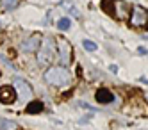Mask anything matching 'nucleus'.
I'll list each match as a JSON object with an SVG mask.
<instances>
[{
	"label": "nucleus",
	"instance_id": "obj_1",
	"mask_svg": "<svg viewBox=\"0 0 148 130\" xmlns=\"http://www.w3.org/2000/svg\"><path fill=\"white\" fill-rule=\"evenodd\" d=\"M45 80L50 84V86H57V88H61V86H66L70 80H71V75L66 68L62 66H52L45 71Z\"/></svg>",
	"mask_w": 148,
	"mask_h": 130
},
{
	"label": "nucleus",
	"instance_id": "obj_2",
	"mask_svg": "<svg viewBox=\"0 0 148 130\" xmlns=\"http://www.w3.org/2000/svg\"><path fill=\"white\" fill-rule=\"evenodd\" d=\"M102 7L109 16H112L116 20L127 18V9H129V5H127V2H123V0H103Z\"/></svg>",
	"mask_w": 148,
	"mask_h": 130
},
{
	"label": "nucleus",
	"instance_id": "obj_3",
	"mask_svg": "<svg viewBox=\"0 0 148 130\" xmlns=\"http://www.w3.org/2000/svg\"><path fill=\"white\" fill-rule=\"evenodd\" d=\"M54 57H56V41L52 38H45L38 50V61L41 64H48L54 61Z\"/></svg>",
	"mask_w": 148,
	"mask_h": 130
},
{
	"label": "nucleus",
	"instance_id": "obj_4",
	"mask_svg": "<svg viewBox=\"0 0 148 130\" xmlns=\"http://www.w3.org/2000/svg\"><path fill=\"white\" fill-rule=\"evenodd\" d=\"M129 18H130V25L136 29H145L148 25V11L141 5H134L132 14Z\"/></svg>",
	"mask_w": 148,
	"mask_h": 130
},
{
	"label": "nucleus",
	"instance_id": "obj_5",
	"mask_svg": "<svg viewBox=\"0 0 148 130\" xmlns=\"http://www.w3.org/2000/svg\"><path fill=\"white\" fill-rule=\"evenodd\" d=\"M13 86H14V89H16L18 96H20V98H22L23 102H29L30 98H32V88H30V84H29L27 80L16 77L14 82H13Z\"/></svg>",
	"mask_w": 148,
	"mask_h": 130
},
{
	"label": "nucleus",
	"instance_id": "obj_6",
	"mask_svg": "<svg viewBox=\"0 0 148 130\" xmlns=\"http://www.w3.org/2000/svg\"><path fill=\"white\" fill-rule=\"evenodd\" d=\"M16 96H18V93L14 89V86L13 88L11 86H2V88H0V103H5V105L14 103Z\"/></svg>",
	"mask_w": 148,
	"mask_h": 130
},
{
	"label": "nucleus",
	"instance_id": "obj_7",
	"mask_svg": "<svg viewBox=\"0 0 148 130\" xmlns=\"http://www.w3.org/2000/svg\"><path fill=\"white\" fill-rule=\"evenodd\" d=\"M59 61H61V64H64V66H68L71 62V47L64 39L59 41Z\"/></svg>",
	"mask_w": 148,
	"mask_h": 130
},
{
	"label": "nucleus",
	"instance_id": "obj_8",
	"mask_svg": "<svg viewBox=\"0 0 148 130\" xmlns=\"http://www.w3.org/2000/svg\"><path fill=\"white\" fill-rule=\"evenodd\" d=\"M38 47H41V36L39 34H34V36H30L29 39H25L20 48H22L23 52H36Z\"/></svg>",
	"mask_w": 148,
	"mask_h": 130
},
{
	"label": "nucleus",
	"instance_id": "obj_9",
	"mask_svg": "<svg viewBox=\"0 0 148 130\" xmlns=\"http://www.w3.org/2000/svg\"><path fill=\"white\" fill-rule=\"evenodd\" d=\"M95 98H97V102H98V103H111L114 96H112V93H111L109 89L102 88V89H98V91H97Z\"/></svg>",
	"mask_w": 148,
	"mask_h": 130
},
{
	"label": "nucleus",
	"instance_id": "obj_10",
	"mask_svg": "<svg viewBox=\"0 0 148 130\" xmlns=\"http://www.w3.org/2000/svg\"><path fill=\"white\" fill-rule=\"evenodd\" d=\"M43 102H39V100H32V102H29L27 103V112L29 114H36V112H41L43 111Z\"/></svg>",
	"mask_w": 148,
	"mask_h": 130
},
{
	"label": "nucleus",
	"instance_id": "obj_11",
	"mask_svg": "<svg viewBox=\"0 0 148 130\" xmlns=\"http://www.w3.org/2000/svg\"><path fill=\"white\" fill-rule=\"evenodd\" d=\"M18 125L11 120H7V118H0V130H16Z\"/></svg>",
	"mask_w": 148,
	"mask_h": 130
},
{
	"label": "nucleus",
	"instance_id": "obj_12",
	"mask_svg": "<svg viewBox=\"0 0 148 130\" xmlns=\"http://www.w3.org/2000/svg\"><path fill=\"white\" fill-rule=\"evenodd\" d=\"M70 25H71V20H70V18H61V20H59V23H57L59 30H68Z\"/></svg>",
	"mask_w": 148,
	"mask_h": 130
},
{
	"label": "nucleus",
	"instance_id": "obj_13",
	"mask_svg": "<svg viewBox=\"0 0 148 130\" xmlns=\"http://www.w3.org/2000/svg\"><path fill=\"white\" fill-rule=\"evenodd\" d=\"M82 47L86 48L88 52H95V50L98 48V47H97V43H93V41H89V39H84V41H82Z\"/></svg>",
	"mask_w": 148,
	"mask_h": 130
},
{
	"label": "nucleus",
	"instance_id": "obj_14",
	"mask_svg": "<svg viewBox=\"0 0 148 130\" xmlns=\"http://www.w3.org/2000/svg\"><path fill=\"white\" fill-rule=\"evenodd\" d=\"M20 0H2V4H4V9H14L18 5Z\"/></svg>",
	"mask_w": 148,
	"mask_h": 130
},
{
	"label": "nucleus",
	"instance_id": "obj_15",
	"mask_svg": "<svg viewBox=\"0 0 148 130\" xmlns=\"http://www.w3.org/2000/svg\"><path fill=\"white\" fill-rule=\"evenodd\" d=\"M62 7H64V9H68L70 13H73V14H79V11H77L75 7H73V5H71V2H62Z\"/></svg>",
	"mask_w": 148,
	"mask_h": 130
},
{
	"label": "nucleus",
	"instance_id": "obj_16",
	"mask_svg": "<svg viewBox=\"0 0 148 130\" xmlns=\"http://www.w3.org/2000/svg\"><path fill=\"white\" fill-rule=\"evenodd\" d=\"M145 100H146V102H148V91H146V93H145Z\"/></svg>",
	"mask_w": 148,
	"mask_h": 130
}]
</instances>
